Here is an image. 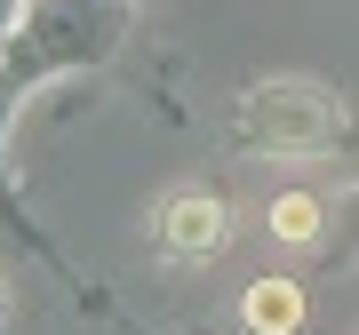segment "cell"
I'll list each match as a JSON object with an SVG mask.
<instances>
[{"mask_svg":"<svg viewBox=\"0 0 359 335\" xmlns=\"http://www.w3.org/2000/svg\"><path fill=\"white\" fill-rule=\"evenodd\" d=\"M136 0H25L16 32L0 40V72H8L16 96H40L48 80L88 72L128 40Z\"/></svg>","mask_w":359,"mask_h":335,"instance_id":"1","label":"cell"},{"mask_svg":"<svg viewBox=\"0 0 359 335\" xmlns=\"http://www.w3.org/2000/svg\"><path fill=\"white\" fill-rule=\"evenodd\" d=\"M240 144L248 152H271V160H327L351 144V112L344 96L320 88V80H256L240 96Z\"/></svg>","mask_w":359,"mask_h":335,"instance_id":"2","label":"cell"},{"mask_svg":"<svg viewBox=\"0 0 359 335\" xmlns=\"http://www.w3.org/2000/svg\"><path fill=\"white\" fill-rule=\"evenodd\" d=\"M152 232H160V247L176 264H216V256H231V207L208 184H176L152 207Z\"/></svg>","mask_w":359,"mask_h":335,"instance_id":"3","label":"cell"},{"mask_svg":"<svg viewBox=\"0 0 359 335\" xmlns=\"http://www.w3.org/2000/svg\"><path fill=\"white\" fill-rule=\"evenodd\" d=\"M16 104H25V96H16V88H8V72H0V224H8V232L25 240V247H32V256L48 264V271H65V256H56V240L40 232V216L25 207V192L8 184V120H16Z\"/></svg>","mask_w":359,"mask_h":335,"instance_id":"4","label":"cell"},{"mask_svg":"<svg viewBox=\"0 0 359 335\" xmlns=\"http://www.w3.org/2000/svg\"><path fill=\"white\" fill-rule=\"evenodd\" d=\"M240 320H248V335H304L311 303H304V287H295V280L264 271V280H248V296H240Z\"/></svg>","mask_w":359,"mask_h":335,"instance_id":"5","label":"cell"},{"mask_svg":"<svg viewBox=\"0 0 359 335\" xmlns=\"http://www.w3.org/2000/svg\"><path fill=\"white\" fill-rule=\"evenodd\" d=\"M264 224H271V240H280V247H320L327 200H320V192H280V200L264 207Z\"/></svg>","mask_w":359,"mask_h":335,"instance_id":"6","label":"cell"},{"mask_svg":"<svg viewBox=\"0 0 359 335\" xmlns=\"http://www.w3.org/2000/svg\"><path fill=\"white\" fill-rule=\"evenodd\" d=\"M16 16H25V0H0V40L16 32Z\"/></svg>","mask_w":359,"mask_h":335,"instance_id":"7","label":"cell"},{"mask_svg":"<svg viewBox=\"0 0 359 335\" xmlns=\"http://www.w3.org/2000/svg\"><path fill=\"white\" fill-rule=\"evenodd\" d=\"M0 327H8V280H0Z\"/></svg>","mask_w":359,"mask_h":335,"instance_id":"8","label":"cell"}]
</instances>
